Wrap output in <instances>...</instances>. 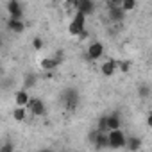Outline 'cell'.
<instances>
[{"instance_id":"1","label":"cell","mask_w":152,"mask_h":152,"mask_svg":"<svg viewBox=\"0 0 152 152\" xmlns=\"http://www.w3.org/2000/svg\"><path fill=\"white\" fill-rule=\"evenodd\" d=\"M86 23H88V16L77 11L73 16H70V20H68V27H66L68 34L73 36V38H79L86 31Z\"/></svg>"},{"instance_id":"2","label":"cell","mask_w":152,"mask_h":152,"mask_svg":"<svg viewBox=\"0 0 152 152\" xmlns=\"http://www.w3.org/2000/svg\"><path fill=\"white\" fill-rule=\"evenodd\" d=\"M106 56V47L100 39H93L90 41V45L86 47V57L90 61H102Z\"/></svg>"},{"instance_id":"3","label":"cell","mask_w":152,"mask_h":152,"mask_svg":"<svg viewBox=\"0 0 152 152\" xmlns=\"http://www.w3.org/2000/svg\"><path fill=\"white\" fill-rule=\"evenodd\" d=\"M127 138H129V136H127L122 129L111 131V132H107V145H109V148H113V150H120V148L127 147Z\"/></svg>"},{"instance_id":"4","label":"cell","mask_w":152,"mask_h":152,"mask_svg":"<svg viewBox=\"0 0 152 152\" xmlns=\"http://www.w3.org/2000/svg\"><path fill=\"white\" fill-rule=\"evenodd\" d=\"M118 72V59L115 57H104L100 61V73L104 77H113Z\"/></svg>"},{"instance_id":"5","label":"cell","mask_w":152,"mask_h":152,"mask_svg":"<svg viewBox=\"0 0 152 152\" xmlns=\"http://www.w3.org/2000/svg\"><path fill=\"white\" fill-rule=\"evenodd\" d=\"M13 100H15V107H29V104H31L32 97H31L29 90L20 88V90H16V91H15Z\"/></svg>"},{"instance_id":"6","label":"cell","mask_w":152,"mask_h":152,"mask_svg":"<svg viewBox=\"0 0 152 152\" xmlns=\"http://www.w3.org/2000/svg\"><path fill=\"white\" fill-rule=\"evenodd\" d=\"M27 109H29V115H31V116H36V118L47 115V106H45V102H43L41 99H36V97H32V100H31V104H29Z\"/></svg>"},{"instance_id":"7","label":"cell","mask_w":152,"mask_h":152,"mask_svg":"<svg viewBox=\"0 0 152 152\" xmlns=\"http://www.w3.org/2000/svg\"><path fill=\"white\" fill-rule=\"evenodd\" d=\"M6 7H7V13H9V18L11 20H22V16H23V6L20 2L11 0V2L6 4Z\"/></svg>"},{"instance_id":"8","label":"cell","mask_w":152,"mask_h":152,"mask_svg":"<svg viewBox=\"0 0 152 152\" xmlns=\"http://www.w3.org/2000/svg\"><path fill=\"white\" fill-rule=\"evenodd\" d=\"M106 129H107V132L116 131V129H122V118H120L118 113H113V115H107L106 116Z\"/></svg>"},{"instance_id":"9","label":"cell","mask_w":152,"mask_h":152,"mask_svg":"<svg viewBox=\"0 0 152 152\" xmlns=\"http://www.w3.org/2000/svg\"><path fill=\"white\" fill-rule=\"evenodd\" d=\"M77 11L86 15V16H90V15H93L97 11V4L91 2V0H79V9Z\"/></svg>"},{"instance_id":"10","label":"cell","mask_w":152,"mask_h":152,"mask_svg":"<svg viewBox=\"0 0 152 152\" xmlns=\"http://www.w3.org/2000/svg\"><path fill=\"white\" fill-rule=\"evenodd\" d=\"M7 29L11 31V32H15V34H22L23 31H25V23L22 22V20H7Z\"/></svg>"},{"instance_id":"11","label":"cell","mask_w":152,"mask_h":152,"mask_svg":"<svg viewBox=\"0 0 152 152\" xmlns=\"http://www.w3.org/2000/svg\"><path fill=\"white\" fill-rule=\"evenodd\" d=\"M143 147V140L140 138V136H131L129 134V138H127V148L131 150V152H136V150H140Z\"/></svg>"},{"instance_id":"12","label":"cell","mask_w":152,"mask_h":152,"mask_svg":"<svg viewBox=\"0 0 152 152\" xmlns=\"http://www.w3.org/2000/svg\"><path fill=\"white\" fill-rule=\"evenodd\" d=\"M57 63H59V59H57V57H43V59H41V63H39V66H41L45 72H50V70L57 68Z\"/></svg>"},{"instance_id":"13","label":"cell","mask_w":152,"mask_h":152,"mask_svg":"<svg viewBox=\"0 0 152 152\" xmlns=\"http://www.w3.org/2000/svg\"><path fill=\"white\" fill-rule=\"evenodd\" d=\"M29 116H31V115H29V109H27V107H15V109H13V118H15V122H25Z\"/></svg>"},{"instance_id":"14","label":"cell","mask_w":152,"mask_h":152,"mask_svg":"<svg viewBox=\"0 0 152 152\" xmlns=\"http://www.w3.org/2000/svg\"><path fill=\"white\" fill-rule=\"evenodd\" d=\"M136 7H138V2H136V0H122V11H124L125 15L132 13Z\"/></svg>"},{"instance_id":"15","label":"cell","mask_w":152,"mask_h":152,"mask_svg":"<svg viewBox=\"0 0 152 152\" xmlns=\"http://www.w3.org/2000/svg\"><path fill=\"white\" fill-rule=\"evenodd\" d=\"M118 72H120V73H129V72H131V61H127V59H118Z\"/></svg>"},{"instance_id":"16","label":"cell","mask_w":152,"mask_h":152,"mask_svg":"<svg viewBox=\"0 0 152 152\" xmlns=\"http://www.w3.org/2000/svg\"><path fill=\"white\" fill-rule=\"evenodd\" d=\"M32 45H34L36 50H41V48H43V39H41V38H36V39L32 41Z\"/></svg>"},{"instance_id":"17","label":"cell","mask_w":152,"mask_h":152,"mask_svg":"<svg viewBox=\"0 0 152 152\" xmlns=\"http://www.w3.org/2000/svg\"><path fill=\"white\" fill-rule=\"evenodd\" d=\"M147 125L152 129V107H150V111H148V115H147Z\"/></svg>"}]
</instances>
